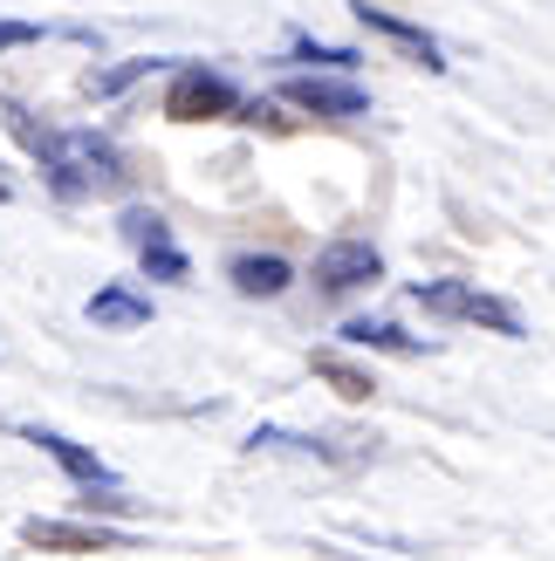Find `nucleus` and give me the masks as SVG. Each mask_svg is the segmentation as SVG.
<instances>
[{
	"instance_id": "1",
	"label": "nucleus",
	"mask_w": 555,
	"mask_h": 561,
	"mask_svg": "<svg viewBox=\"0 0 555 561\" xmlns=\"http://www.w3.org/2000/svg\"><path fill=\"white\" fill-rule=\"evenodd\" d=\"M8 130L42 158V172H48V185L63 192V199H76V192H110L124 179L117 151H110L103 137H90V130H42L21 103H8Z\"/></svg>"
},
{
	"instance_id": "2",
	"label": "nucleus",
	"mask_w": 555,
	"mask_h": 561,
	"mask_svg": "<svg viewBox=\"0 0 555 561\" xmlns=\"http://www.w3.org/2000/svg\"><path fill=\"white\" fill-rule=\"evenodd\" d=\"M411 301L426 308V316H446V322H474V329H494V335H521V316L501 301L474 288V280H419L411 288Z\"/></svg>"
},
{
	"instance_id": "3",
	"label": "nucleus",
	"mask_w": 555,
	"mask_h": 561,
	"mask_svg": "<svg viewBox=\"0 0 555 561\" xmlns=\"http://www.w3.org/2000/svg\"><path fill=\"white\" fill-rule=\"evenodd\" d=\"M240 110V90L219 69H200V62H185L172 76V90H165V117L172 124H206V117H234Z\"/></svg>"
},
{
	"instance_id": "4",
	"label": "nucleus",
	"mask_w": 555,
	"mask_h": 561,
	"mask_svg": "<svg viewBox=\"0 0 555 561\" xmlns=\"http://www.w3.org/2000/svg\"><path fill=\"white\" fill-rule=\"evenodd\" d=\"M124 247L137 254V267H145L151 280H185V254H179V240H172V227L151 213V206H131L124 219Z\"/></svg>"
},
{
	"instance_id": "5",
	"label": "nucleus",
	"mask_w": 555,
	"mask_h": 561,
	"mask_svg": "<svg viewBox=\"0 0 555 561\" xmlns=\"http://www.w3.org/2000/svg\"><path fill=\"white\" fill-rule=\"evenodd\" d=\"M384 280V254L371 240H329L316 254V288L322 295H356V288H377Z\"/></svg>"
},
{
	"instance_id": "6",
	"label": "nucleus",
	"mask_w": 555,
	"mask_h": 561,
	"mask_svg": "<svg viewBox=\"0 0 555 561\" xmlns=\"http://www.w3.org/2000/svg\"><path fill=\"white\" fill-rule=\"evenodd\" d=\"M282 96L295 110H316V117H364V110H371V96L356 90L350 76H288Z\"/></svg>"
},
{
	"instance_id": "7",
	"label": "nucleus",
	"mask_w": 555,
	"mask_h": 561,
	"mask_svg": "<svg viewBox=\"0 0 555 561\" xmlns=\"http://www.w3.org/2000/svg\"><path fill=\"white\" fill-rule=\"evenodd\" d=\"M350 14L371 27V35H384L392 48H405L411 62H426V69H446V55H439V42L426 35V27H411V21H398L392 8H371V0H350Z\"/></svg>"
},
{
	"instance_id": "8",
	"label": "nucleus",
	"mask_w": 555,
	"mask_h": 561,
	"mask_svg": "<svg viewBox=\"0 0 555 561\" xmlns=\"http://www.w3.org/2000/svg\"><path fill=\"white\" fill-rule=\"evenodd\" d=\"M27 445H42V459H55L76 486H90V493L110 486V466L90 453V445H76V438H63V432H48V425H27Z\"/></svg>"
},
{
	"instance_id": "9",
	"label": "nucleus",
	"mask_w": 555,
	"mask_h": 561,
	"mask_svg": "<svg viewBox=\"0 0 555 561\" xmlns=\"http://www.w3.org/2000/svg\"><path fill=\"white\" fill-rule=\"evenodd\" d=\"M21 541H35V548H76V554H90V548H110L117 535H110V527H82V520H21Z\"/></svg>"
},
{
	"instance_id": "10",
	"label": "nucleus",
	"mask_w": 555,
	"mask_h": 561,
	"mask_svg": "<svg viewBox=\"0 0 555 561\" xmlns=\"http://www.w3.org/2000/svg\"><path fill=\"white\" fill-rule=\"evenodd\" d=\"M227 280H234L240 295H282L295 274H288L282 254H234V261H227Z\"/></svg>"
},
{
	"instance_id": "11",
	"label": "nucleus",
	"mask_w": 555,
	"mask_h": 561,
	"mask_svg": "<svg viewBox=\"0 0 555 561\" xmlns=\"http://www.w3.org/2000/svg\"><path fill=\"white\" fill-rule=\"evenodd\" d=\"M90 322L97 329H145L151 322V301L131 295V288H97L90 295Z\"/></svg>"
},
{
	"instance_id": "12",
	"label": "nucleus",
	"mask_w": 555,
	"mask_h": 561,
	"mask_svg": "<svg viewBox=\"0 0 555 561\" xmlns=\"http://www.w3.org/2000/svg\"><path fill=\"white\" fill-rule=\"evenodd\" d=\"M343 343H356V350H384V356H419V350H426L419 335H405V329H392V322H350Z\"/></svg>"
},
{
	"instance_id": "13",
	"label": "nucleus",
	"mask_w": 555,
	"mask_h": 561,
	"mask_svg": "<svg viewBox=\"0 0 555 561\" xmlns=\"http://www.w3.org/2000/svg\"><path fill=\"white\" fill-rule=\"evenodd\" d=\"M316 377H322V383H337L343 398H371V390H377V383H371V370H356V363H343L337 350H322V356H316Z\"/></svg>"
},
{
	"instance_id": "14",
	"label": "nucleus",
	"mask_w": 555,
	"mask_h": 561,
	"mask_svg": "<svg viewBox=\"0 0 555 561\" xmlns=\"http://www.w3.org/2000/svg\"><path fill=\"white\" fill-rule=\"evenodd\" d=\"M295 62H316V69H356V62H364V55H356V48H329V42H295Z\"/></svg>"
},
{
	"instance_id": "15",
	"label": "nucleus",
	"mask_w": 555,
	"mask_h": 561,
	"mask_svg": "<svg viewBox=\"0 0 555 561\" xmlns=\"http://www.w3.org/2000/svg\"><path fill=\"white\" fill-rule=\"evenodd\" d=\"M145 69H151V62H117V69H103V76H90V96H117V90H131Z\"/></svg>"
},
{
	"instance_id": "16",
	"label": "nucleus",
	"mask_w": 555,
	"mask_h": 561,
	"mask_svg": "<svg viewBox=\"0 0 555 561\" xmlns=\"http://www.w3.org/2000/svg\"><path fill=\"white\" fill-rule=\"evenodd\" d=\"M27 42H42L35 21H0V55H14V48H27Z\"/></svg>"
},
{
	"instance_id": "17",
	"label": "nucleus",
	"mask_w": 555,
	"mask_h": 561,
	"mask_svg": "<svg viewBox=\"0 0 555 561\" xmlns=\"http://www.w3.org/2000/svg\"><path fill=\"white\" fill-rule=\"evenodd\" d=\"M0 199H8V185H0Z\"/></svg>"
}]
</instances>
